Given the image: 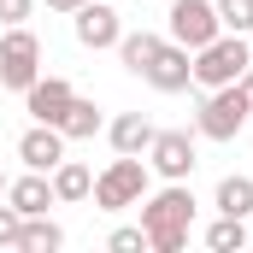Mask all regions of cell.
Instances as JSON below:
<instances>
[{
	"label": "cell",
	"mask_w": 253,
	"mask_h": 253,
	"mask_svg": "<svg viewBox=\"0 0 253 253\" xmlns=\"http://www.w3.org/2000/svg\"><path fill=\"white\" fill-rule=\"evenodd\" d=\"M106 135H112V153H147L153 118H147V112H118V118L106 124Z\"/></svg>",
	"instance_id": "cell-13"
},
{
	"label": "cell",
	"mask_w": 253,
	"mask_h": 253,
	"mask_svg": "<svg viewBox=\"0 0 253 253\" xmlns=\"http://www.w3.org/2000/svg\"><path fill=\"white\" fill-rule=\"evenodd\" d=\"M77 6H83V0H47V12H65V18H71Z\"/></svg>",
	"instance_id": "cell-24"
},
{
	"label": "cell",
	"mask_w": 253,
	"mask_h": 253,
	"mask_svg": "<svg viewBox=\"0 0 253 253\" xmlns=\"http://www.w3.org/2000/svg\"><path fill=\"white\" fill-rule=\"evenodd\" d=\"M6 200L24 212V218H36V212H47V206H59L53 200V177L47 171H30V177H18V183H6Z\"/></svg>",
	"instance_id": "cell-12"
},
{
	"label": "cell",
	"mask_w": 253,
	"mask_h": 253,
	"mask_svg": "<svg viewBox=\"0 0 253 253\" xmlns=\"http://www.w3.org/2000/svg\"><path fill=\"white\" fill-rule=\"evenodd\" d=\"M36 12V0H0V24H24Z\"/></svg>",
	"instance_id": "cell-23"
},
{
	"label": "cell",
	"mask_w": 253,
	"mask_h": 253,
	"mask_svg": "<svg viewBox=\"0 0 253 253\" xmlns=\"http://www.w3.org/2000/svg\"><path fill=\"white\" fill-rule=\"evenodd\" d=\"M212 206L230 212V218H253V177H224L218 194H212Z\"/></svg>",
	"instance_id": "cell-18"
},
{
	"label": "cell",
	"mask_w": 253,
	"mask_h": 253,
	"mask_svg": "<svg viewBox=\"0 0 253 253\" xmlns=\"http://www.w3.org/2000/svg\"><path fill=\"white\" fill-rule=\"evenodd\" d=\"M106 248H112V253H141V248H147V230H112Z\"/></svg>",
	"instance_id": "cell-22"
},
{
	"label": "cell",
	"mask_w": 253,
	"mask_h": 253,
	"mask_svg": "<svg viewBox=\"0 0 253 253\" xmlns=\"http://www.w3.org/2000/svg\"><path fill=\"white\" fill-rule=\"evenodd\" d=\"M141 83H153L159 94H183V88L194 83V53L183 47V42H159V53L147 59Z\"/></svg>",
	"instance_id": "cell-9"
},
{
	"label": "cell",
	"mask_w": 253,
	"mask_h": 253,
	"mask_svg": "<svg viewBox=\"0 0 253 253\" xmlns=\"http://www.w3.org/2000/svg\"><path fill=\"white\" fill-rule=\"evenodd\" d=\"M18 159L30 165V171H53L65 159V135H59V124H30L24 135H18Z\"/></svg>",
	"instance_id": "cell-11"
},
{
	"label": "cell",
	"mask_w": 253,
	"mask_h": 253,
	"mask_svg": "<svg viewBox=\"0 0 253 253\" xmlns=\"http://www.w3.org/2000/svg\"><path fill=\"white\" fill-rule=\"evenodd\" d=\"M194 165H200V153H194V135H189V129H153V141H147V171H153V177L189 183Z\"/></svg>",
	"instance_id": "cell-6"
},
{
	"label": "cell",
	"mask_w": 253,
	"mask_h": 253,
	"mask_svg": "<svg viewBox=\"0 0 253 253\" xmlns=\"http://www.w3.org/2000/svg\"><path fill=\"white\" fill-rule=\"evenodd\" d=\"M71 30H77V42L83 47H118V36H124V18H118V6H106V0H83L77 12H71Z\"/></svg>",
	"instance_id": "cell-8"
},
{
	"label": "cell",
	"mask_w": 253,
	"mask_h": 253,
	"mask_svg": "<svg viewBox=\"0 0 253 253\" xmlns=\"http://www.w3.org/2000/svg\"><path fill=\"white\" fill-rule=\"evenodd\" d=\"M253 118L248 94L230 83V88H206V100H200V112H194V135H206V141H236L242 124Z\"/></svg>",
	"instance_id": "cell-4"
},
{
	"label": "cell",
	"mask_w": 253,
	"mask_h": 253,
	"mask_svg": "<svg viewBox=\"0 0 253 253\" xmlns=\"http://www.w3.org/2000/svg\"><path fill=\"white\" fill-rule=\"evenodd\" d=\"M71 100H77V88H71L65 77H36V83L24 88V112H30L36 124H59Z\"/></svg>",
	"instance_id": "cell-10"
},
{
	"label": "cell",
	"mask_w": 253,
	"mask_h": 253,
	"mask_svg": "<svg viewBox=\"0 0 253 253\" xmlns=\"http://www.w3.org/2000/svg\"><path fill=\"white\" fill-rule=\"evenodd\" d=\"M206 248H212V253H242V248H248V218L218 212V224L206 230Z\"/></svg>",
	"instance_id": "cell-19"
},
{
	"label": "cell",
	"mask_w": 253,
	"mask_h": 253,
	"mask_svg": "<svg viewBox=\"0 0 253 253\" xmlns=\"http://www.w3.org/2000/svg\"><path fill=\"white\" fill-rule=\"evenodd\" d=\"M212 36H224L212 0H171V42H183V47L194 53V47H206Z\"/></svg>",
	"instance_id": "cell-7"
},
{
	"label": "cell",
	"mask_w": 253,
	"mask_h": 253,
	"mask_svg": "<svg viewBox=\"0 0 253 253\" xmlns=\"http://www.w3.org/2000/svg\"><path fill=\"white\" fill-rule=\"evenodd\" d=\"M189 224H194V194L189 183H165V189L141 194V230L153 253H183L189 248Z\"/></svg>",
	"instance_id": "cell-1"
},
{
	"label": "cell",
	"mask_w": 253,
	"mask_h": 253,
	"mask_svg": "<svg viewBox=\"0 0 253 253\" xmlns=\"http://www.w3.org/2000/svg\"><path fill=\"white\" fill-rule=\"evenodd\" d=\"M18 230H24V212L6 200V206H0V248H18Z\"/></svg>",
	"instance_id": "cell-21"
},
{
	"label": "cell",
	"mask_w": 253,
	"mask_h": 253,
	"mask_svg": "<svg viewBox=\"0 0 253 253\" xmlns=\"http://www.w3.org/2000/svg\"><path fill=\"white\" fill-rule=\"evenodd\" d=\"M42 77V42L24 30V24H6V36H0V88H30Z\"/></svg>",
	"instance_id": "cell-5"
},
{
	"label": "cell",
	"mask_w": 253,
	"mask_h": 253,
	"mask_svg": "<svg viewBox=\"0 0 253 253\" xmlns=\"http://www.w3.org/2000/svg\"><path fill=\"white\" fill-rule=\"evenodd\" d=\"M94 129H100V106L77 94V100L65 106V118H59V135H65V141H88Z\"/></svg>",
	"instance_id": "cell-17"
},
{
	"label": "cell",
	"mask_w": 253,
	"mask_h": 253,
	"mask_svg": "<svg viewBox=\"0 0 253 253\" xmlns=\"http://www.w3.org/2000/svg\"><path fill=\"white\" fill-rule=\"evenodd\" d=\"M236 88L248 94V106H253V65H248V71H242V83H236Z\"/></svg>",
	"instance_id": "cell-25"
},
{
	"label": "cell",
	"mask_w": 253,
	"mask_h": 253,
	"mask_svg": "<svg viewBox=\"0 0 253 253\" xmlns=\"http://www.w3.org/2000/svg\"><path fill=\"white\" fill-rule=\"evenodd\" d=\"M47 177H53V200H59V206H77V200H88V194H94V171H88V165H77V159H59Z\"/></svg>",
	"instance_id": "cell-14"
},
{
	"label": "cell",
	"mask_w": 253,
	"mask_h": 253,
	"mask_svg": "<svg viewBox=\"0 0 253 253\" xmlns=\"http://www.w3.org/2000/svg\"><path fill=\"white\" fill-rule=\"evenodd\" d=\"M212 6H218V24L224 30H236V36L253 30V0H212Z\"/></svg>",
	"instance_id": "cell-20"
},
{
	"label": "cell",
	"mask_w": 253,
	"mask_h": 253,
	"mask_svg": "<svg viewBox=\"0 0 253 253\" xmlns=\"http://www.w3.org/2000/svg\"><path fill=\"white\" fill-rule=\"evenodd\" d=\"M59 248H65V230L47 218V212L24 218V230H18V253H59Z\"/></svg>",
	"instance_id": "cell-15"
},
{
	"label": "cell",
	"mask_w": 253,
	"mask_h": 253,
	"mask_svg": "<svg viewBox=\"0 0 253 253\" xmlns=\"http://www.w3.org/2000/svg\"><path fill=\"white\" fill-rule=\"evenodd\" d=\"M147 177H153V171H147V159H141V153H118V159H112V165L94 177V194H88V200H94L100 212L141 206V194H147Z\"/></svg>",
	"instance_id": "cell-3"
},
{
	"label": "cell",
	"mask_w": 253,
	"mask_h": 253,
	"mask_svg": "<svg viewBox=\"0 0 253 253\" xmlns=\"http://www.w3.org/2000/svg\"><path fill=\"white\" fill-rule=\"evenodd\" d=\"M0 194H6V177H0Z\"/></svg>",
	"instance_id": "cell-26"
},
{
	"label": "cell",
	"mask_w": 253,
	"mask_h": 253,
	"mask_svg": "<svg viewBox=\"0 0 253 253\" xmlns=\"http://www.w3.org/2000/svg\"><path fill=\"white\" fill-rule=\"evenodd\" d=\"M159 42H165V36H153V30H124V36H118V59H124L129 77L147 71V59L159 53Z\"/></svg>",
	"instance_id": "cell-16"
},
{
	"label": "cell",
	"mask_w": 253,
	"mask_h": 253,
	"mask_svg": "<svg viewBox=\"0 0 253 253\" xmlns=\"http://www.w3.org/2000/svg\"><path fill=\"white\" fill-rule=\"evenodd\" d=\"M248 65H253L248 36L224 30V36H212L206 47H194V83H200V88H230V83H242Z\"/></svg>",
	"instance_id": "cell-2"
}]
</instances>
